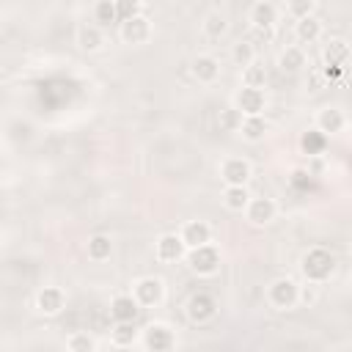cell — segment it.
I'll return each mask as SVG.
<instances>
[{
    "instance_id": "obj_4",
    "label": "cell",
    "mask_w": 352,
    "mask_h": 352,
    "mask_svg": "<svg viewBox=\"0 0 352 352\" xmlns=\"http://www.w3.org/2000/svg\"><path fill=\"white\" fill-rule=\"evenodd\" d=\"M148 36H151V25H148V19L143 14H135V16L121 22V38L126 44H143Z\"/></svg>"
},
{
    "instance_id": "obj_30",
    "label": "cell",
    "mask_w": 352,
    "mask_h": 352,
    "mask_svg": "<svg viewBox=\"0 0 352 352\" xmlns=\"http://www.w3.org/2000/svg\"><path fill=\"white\" fill-rule=\"evenodd\" d=\"M231 55H234V60H236L239 66H248V63H253L256 50H253V44H250V41H239V44H234Z\"/></svg>"
},
{
    "instance_id": "obj_12",
    "label": "cell",
    "mask_w": 352,
    "mask_h": 352,
    "mask_svg": "<svg viewBox=\"0 0 352 352\" xmlns=\"http://www.w3.org/2000/svg\"><path fill=\"white\" fill-rule=\"evenodd\" d=\"M179 236H182L184 248H198V245H206V242H209L212 228H209L204 220H192V223H187V226L182 228Z\"/></svg>"
},
{
    "instance_id": "obj_33",
    "label": "cell",
    "mask_w": 352,
    "mask_h": 352,
    "mask_svg": "<svg viewBox=\"0 0 352 352\" xmlns=\"http://www.w3.org/2000/svg\"><path fill=\"white\" fill-rule=\"evenodd\" d=\"M239 121H242V113H239L236 107L220 110V126H223V129H239Z\"/></svg>"
},
{
    "instance_id": "obj_8",
    "label": "cell",
    "mask_w": 352,
    "mask_h": 352,
    "mask_svg": "<svg viewBox=\"0 0 352 352\" xmlns=\"http://www.w3.org/2000/svg\"><path fill=\"white\" fill-rule=\"evenodd\" d=\"M214 311H217L214 300H212L209 294H204V292L192 294L190 302H187V316H190L192 322H209V319L214 316Z\"/></svg>"
},
{
    "instance_id": "obj_15",
    "label": "cell",
    "mask_w": 352,
    "mask_h": 352,
    "mask_svg": "<svg viewBox=\"0 0 352 352\" xmlns=\"http://www.w3.org/2000/svg\"><path fill=\"white\" fill-rule=\"evenodd\" d=\"M275 19H278V8H275L272 3H267V0H261V3H256V6L250 8V22H253L258 30L272 28Z\"/></svg>"
},
{
    "instance_id": "obj_14",
    "label": "cell",
    "mask_w": 352,
    "mask_h": 352,
    "mask_svg": "<svg viewBox=\"0 0 352 352\" xmlns=\"http://www.w3.org/2000/svg\"><path fill=\"white\" fill-rule=\"evenodd\" d=\"M36 308H38L41 314H47V316L60 314V308H63V292H60V289H55V286L41 289V292H38V297H36Z\"/></svg>"
},
{
    "instance_id": "obj_7",
    "label": "cell",
    "mask_w": 352,
    "mask_h": 352,
    "mask_svg": "<svg viewBox=\"0 0 352 352\" xmlns=\"http://www.w3.org/2000/svg\"><path fill=\"white\" fill-rule=\"evenodd\" d=\"M245 212H248V220H250V223L264 226V223H270V220L275 217L278 206H275L272 198H250L248 206H245Z\"/></svg>"
},
{
    "instance_id": "obj_24",
    "label": "cell",
    "mask_w": 352,
    "mask_h": 352,
    "mask_svg": "<svg viewBox=\"0 0 352 352\" xmlns=\"http://www.w3.org/2000/svg\"><path fill=\"white\" fill-rule=\"evenodd\" d=\"M77 44H80L82 50H88V52L99 50V47H102V33H99V28H94V25H82V28L77 30Z\"/></svg>"
},
{
    "instance_id": "obj_25",
    "label": "cell",
    "mask_w": 352,
    "mask_h": 352,
    "mask_svg": "<svg viewBox=\"0 0 352 352\" xmlns=\"http://www.w3.org/2000/svg\"><path fill=\"white\" fill-rule=\"evenodd\" d=\"M242 82L250 85V88H264V82H267V69L258 66V63H248L245 72H242Z\"/></svg>"
},
{
    "instance_id": "obj_11",
    "label": "cell",
    "mask_w": 352,
    "mask_h": 352,
    "mask_svg": "<svg viewBox=\"0 0 352 352\" xmlns=\"http://www.w3.org/2000/svg\"><path fill=\"white\" fill-rule=\"evenodd\" d=\"M220 176H223L226 184H245L250 179V165L245 160H239V157H231V160L223 162Z\"/></svg>"
},
{
    "instance_id": "obj_6",
    "label": "cell",
    "mask_w": 352,
    "mask_h": 352,
    "mask_svg": "<svg viewBox=\"0 0 352 352\" xmlns=\"http://www.w3.org/2000/svg\"><path fill=\"white\" fill-rule=\"evenodd\" d=\"M236 110H239L242 116H261V110H264V91L245 85V88L236 94Z\"/></svg>"
},
{
    "instance_id": "obj_5",
    "label": "cell",
    "mask_w": 352,
    "mask_h": 352,
    "mask_svg": "<svg viewBox=\"0 0 352 352\" xmlns=\"http://www.w3.org/2000/svg\"><path fill=\"white\" fill-rule=\"evenodd\" d=\"M162 280L160 278H140L138 283H135V300H138V305H157L160 300H162Z\"/></svg>"
},
{
    "instance_id": "obj_35",
    "label": "cell",
    "mask_w": 352,
    "mask_h": 352,
    "mask_svg": "<svg viewBox=\"0 0 352 352\" xmlns=\"http://www.w3.org/2000/svg\"><path fill=\"white\" fill-rule=\"evenodd\" d=\"M0 30H3V19H0Z\"/></svg>"
},
{
    "instance_id": "obj_21",
    "label": "cell",
    "mask_w": 352,
    "mask_h": 352,
    "mask_svg": "<svg viewBox=\"0 0 352 352\" xmlns=\"http://www.w3.org/2000/svg\"><path fill=\"white\" fill-rule=\"evenodd\" d=\"M278 66H280L283 72H289V74L300 72V69L305 66V55H302V50H300V47H286V50L280 52V58H278Z\"/></svg>"
},
{
    "instance_id": "obj_1",
    "label": "cell",
    "mask_w": 352,
    "mask_h": 352,
    "mask_svg": "<svg viewBox=\"0 0 352 352\" xmlns=\"http://www.w3.org/2000/svg\"><path fill=\"white\" fill-rule=\"evenodd\" d=\"M300 270H302V275H305L311 283H322V280H327V278L333 275L336 258H333V253H327L324 248H314V250H308V253L302 256Z\"/></svg>"
},
{
    "instance_id": "obj_27",
    "label": "cell",
    "mask_w": 352,
    "mask_h": 352,
    "mask_svg": "<svg viewBox=\"0 0 352 352\" xmlns=\"http://www.w3.org/2000/svg\"><path fill=\"white\" fill-rule=\"evenodd\" d=\"M94 16L99 25H113L116 22V0H99L96 8H94Z\"/></svg>"
},
{
    "instance_id": "obj_9",
    "label": "cell",
    "mask_w": 352,
    "mask_h": 352,
    "mask_svg": "<svg viewBox=\"0 0 352 352\" xmlns=\"http://www.w3.org/2000/svg\"><path fill=\"white\" fill-rule=\"evenodd\" d=\"M140 314V305L132 294H118L113 302H110V316L116 322H135Z\"/></svg>"
},
{
    "instance_id": "obj_36",
    "label": "cell",
    "mask_w": 352,
    "mask_h": 352,
    "mask_svg": "<svg viewBox=\"0 0 352 352\" xmlns=\"http://www.w3.org/2000/svg\"><path fill=\"white\" fill-rule=\"evenodd\" d=\"M311 3H314V0H311Z\"/></svg>"
},
{
    "instance_id": "obj_3",
    "label": "cell",
    "mask_w": 352,
    "mask_h": 352,
    "mask_svg": "<svg viewBox=\"0 0 352 352\" xmlns=\"http://www.w3.org/2000/svg\"><path fill=\"white\" fill-rule=\"evenodd\" d=\"M187 264H190V270L198 272V275H212V272L220 267V253H217V248H212V245L206 242V245L190 248Z\"/></svg>"
},
{
    "instance_id": "obj_28",
    "label": "cell",
    "mask_w": 352,
    "mask_h": 352,
    "mask_svg": "<svg viewBox=\"0 0 352 352\" xmlns=\"http://www.w3.org/2000/svg\"><path fill=\"white\" fill-rule=\"evenodd\" d=\"M113 341L118 346H129L135 341V322H118L113 327Z\"/></svg>"
},
{
    "instance_id": "obj_13",
    "label": "cell",
    "mask_w": 352,
    "mask_h": 352,
    "mask_svg": "<svg viewBox=\"0 0 352 352\" xmlns=\"http://www.w3.org/2000/svg\"><path fill=\"white\" fill-rule=\"evenodd\" d=\"M143 341H146L148 349L162 352V349H170V346H173V333H170V327H165V324H148Z\"/></svg>"
},
{
    "instance_id": "obj_32",
    "label": "cell",
    "mask_w": 352,
    "mask_h": 352,
    "mask_svg": "<svg viewBox=\"0 0 352 352\" xmlns=\"http://www.w3.org/2000/svg\"><path fill=\"white\" fill-rule=\"evenodd\" d=\"M66 346L74 349V352H91V349H94V338L85 336V333H74V336H69Z\"/></svg>"
},
{
    "instance_id": "obj_19",
    "label": "cell",
    "mask_w": 352,
    "mask_h": 352,
    "mask_svg": "<svg viewBox=\"0 0 352 352\" xmlns=\"http://www.w3.org/2000/svg\"><path fill=\"white\" fill-rule=\"evenodd\" d=\"M324 146H327V135L319 132V129H308V132L300 138V148H302L308 157H319V154H324Z\"/></svg>"
},
{
    "instance_id": "obj_2",
    "label": "cell",
    "mask_w": 352,
    "mask_h": 352,
    "mask_svg": "<svg viewBox=\"0 0 352 352\" xmlns=\"http://www.w3.org/2000/svg\"><path fill=\"white\" fill-rule=\"evenodd\" d=\"M267 300H270V305H275L278 311H289V308H294L297 300H300V286H297L292 278H278V280L270 283Z\"/></svg>"
},
{
    "instance_id": "obj_34",
    "label": "cell",
    "mask_w": 352,
    "mask_h": 352,
    "mask_svg": "<svg viewBox=\"0 0 352 352\" xmlns=\"http://www.w3.org/2000/svg\"><path fill=\"white\" fill-rule=\"evenodd\" d=\"M286 8H289V14H292L294 19H300V16H308V14H311L314 3H311V0H289Z\"/></svg>"
},
{
    "instance_id": "obj_10",
    "label": "cell",
    "mask_w": 352,
    "mask_h": 352,
    "mask_svg": "<svg viewBox=\"0 0 352 352\" xmlns=\"http://www.w3.org/2000/svg\"><path fill=\"white\" fill-rule=\"evenodd\" d=\"M184 242L179 234H162L157 242V258L160 261H179L184 256Z\"/></svg>"
},
{
    "instance_id": "obj_20",
    "label": "cell",
    "mask_w": 352,
    "mask_h": 352,
    "mask_svg": "<svg viewBox=\"0 0 352 352\" xmlns=\"http://www.w3.org/2000/svg\"><path fill=\"white\" fill-rule=\"evenodd\" d=\"M239 132L245 140H261L267 135V121L261 116H245L239 121Z\"/></svg>"
},
{
    "instance_id": "obj_22",
    "label": "cell",
    "mask_w": 352,
    "mask_h": 352,
    "mask_svg": "<svg viewBox=\"0 0 352 352\" xmlns=\"http://www.w3.org/2000/svg\"><path fill=\"white\" fill-rule=\"evenodd\" d=\"M223 201H226V206H228V209L242 212V209L248 206L250 195H248L245 184H228V187H226V192H223Z\"/></svg>"
},
{
    "instance_id": "obj_26",
    "label": "cell",
    "mask_w": 352,
    "mask_h": 352,
    "mask_svg": "<svg viewBox=\"0 0 352 352\" xmlns=\"http://www.w3.org/2000/svg\"><path fill=\"white\" fill-rule=\"evenodd\" d=\"M346 55H349V47H346V41H341V38L330 41V47L324 50V60H327V63L344 66V63H346Z\"/></svg>"
},
{
    "instance_id": "obj_29",
    "label": "cell",
    "mask_w": 352,
    "mask_h": 352,
    "mask_svg": "<svg viewBox=\"0 0 352 352\" xmlns=\"http://www.w3.org/2000/svg\"><path fill=\"white\" fill-rule=\"evenodd\" d=\"M226 19H223V14H209L206 19H204V33L209 36V38H220L223 33H226Z\"/></svg>"
},
{
    "instance_id": "obj_31",
    "label": "cell",
    "mask_w": 352,
    "mask_h": 352,
    "mask_svg": "<svg viewBox=\"0 0 352 352\" xmlns=\"http://www.w3.org/2000/svg\"><path fill=\"white\" fill-rule=\"evenodd\" d=\"M140 14V3L138 0H116V22H124L129 16Z\"/></svg>"
},
{
    "instance_id": "obj_16",
    "label": "cell",
    "mask_w": 352,
    "mask_h": 352,
    "mask_svg": "<svg viewBox=\"0 0 352 352\" xmlns=\"http://www.w3.org/2000/svg\"><path fill=\"white\" fill-rule=\"evenodd\" d=\"M316 129L324 132V135H336L344 129V113L338 107H324L316 118Z\"/></svg>"
},
{
    "instance_id": "obj_17",
    "label": "cell",
    "mask_w": 352,
    "mask_h": 352,
    "mask_svg": "<svg viewBox=\"0 0 352 352\" xmlns=\"http://www.w3.org/2000/svg\"><path fill=\"white\" fill-rule=\"evenodd\" d=\"M294 36L302 41V44H311V41H316L319 36H322V22L316 19V16H300L297 19V28H294Z\"/></svg>"
},
{
    "instance_id": "obj_23",
    "label": "cell",
    "mask_w": 352,
    "mask_h": 352,
    "mask_svg": "<svg viewBox=\"0 0 352 352\" xmlns=\"http://www.w3.org/2000/svg\"><path fill=\"white\" fill-rule=\"evenodd\" d=\"M110 253H113V242H110V236H104V234H94V236L88 239V256H91L94 261H104V258H110Z\"/></svg>"
},
{
    "instance_id": "obj_18",
    "label": "cell",
    "mask_w": 352,
    "mask_h": 352,
    "mask_svg": "<svg viewBox=\"0 0 352 352\" xmlns=\"http://www.w3.org/2000/svg\"><path fill=\"white\" fill-rule=\"evenodd\" d=\"M192 74H195L201 82H212V80H217V74H220V63H217L212 55H198V58L192 60Z\"/></svg>"
}]
</instances>
